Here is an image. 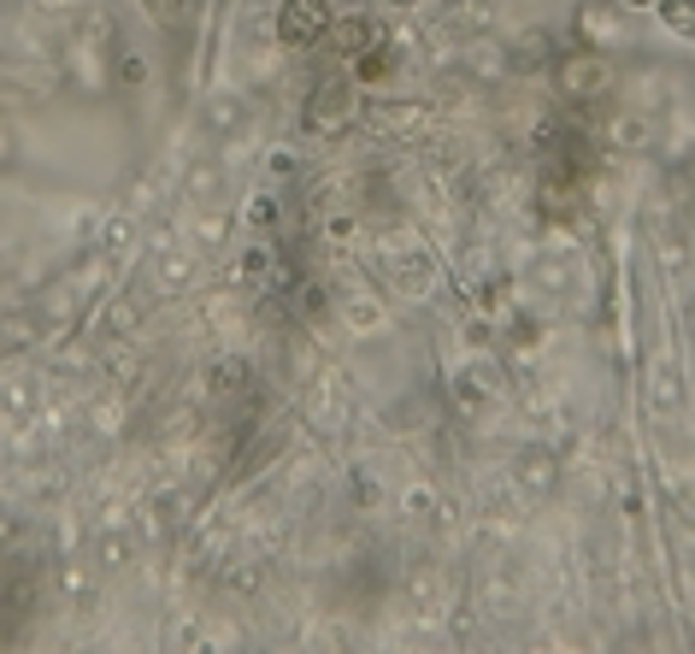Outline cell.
<instances>
[{
	"label": "cell",
	"instance_id": "1",
	"mask_svg": "<svg viewBox=\"0 0 695 654\" xmlns=\"http://www.w3.org/2000/svg\"><path fill=\"white\" fill-rule=\"evenodd\" d=\"M318 24H325V0H289V12H283V36L289 41L318 36Z\"/></svg>",
	"mask_w": 695,
	"mask_h": 654
}]
</instances>
